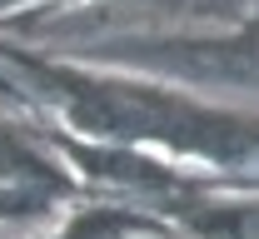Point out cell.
<instances>
[{"mask_svg": "<svg viewBox=\"0 0 259 239\" xmlns=\"http://www.w3.org/2000/svg\"><path fill=\"white\" fill-rule=\"evenodd\" d=\"M20 165H25V160H20V150H15L10 139L0 135V174H15V170H20Z\"/></svg>", "mask_w": 259, "mask_h": 239, "instance_id": "cell-1", "label": "cell"}]
</instances>
